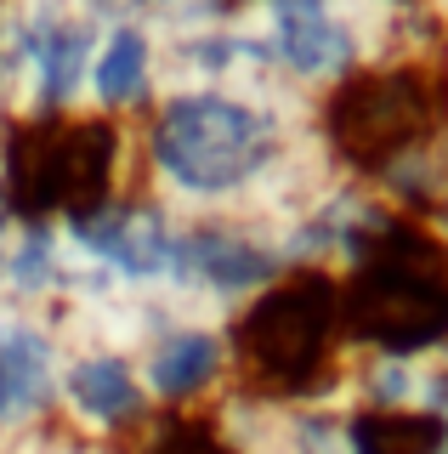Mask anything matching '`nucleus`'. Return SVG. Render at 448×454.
<instances>
[{"mask_svg":"<svg viewBox=\"0 0 448 454\" xmlns=\"http://www.w3.org/2000/svg\"><path fill=\"white\" fill-rule=\"evenodd\" d=\"M284 91L296 85L273 80L261 91H228V85L176 91L148 137L153 170L188 199H233L267 188V176L296 142Z\"/></svg>","mask_w":448,"mask_h":454,"instance_id":"nucleus-1","label":"nucleus"},{"mask_svg":"<svg viewBox=\"0 0 448 454\" xmlns=\"http://www.w3.org/2000/svg\"><path fill=\"white\" fill-rule=\"evenodd\" d=\"M443 131H448V91H443V74L426 63L363 68L346 85H335L324 108L329 153L363 170H381L391 153L431 142Z\"/></svg>","mask_w":448,"mask_h":454,"instance_id":"nucleus-2","label":"nucleus"},{"mask_svg":"<svg viewBox=\"0 0 448 454\" xmlns=\"http://www.w3.org/2000/svg\"><path fill=\"white\" fill-rule=\"evenodd\" d=\"M335 324H341V290L324 273H296L278 278L267 295H256L239 324L244 358L278 387L313 380L329 358Z\"/></svg>","mask_w":448,"mask_h":454,"instance_id":"nucleus-3","label":"nucleus"},{"mask_svg":"<svg viewBox=\"0 0 448 454\" xmlns=\"http://www.w3.org/2000/svg\"><path fill=\"white\" fill-rule=\"evenodd\" d=\"M284 255H278V239H261L250 227L233 222H205L176 233L171 245V273L182 290L216 295V301H256L267 295L278 278H284Z\"/></svg>","mask_w":448,"mask_h":454,"instance_id":"nucleus-4","label":"nucleus"},{"mask_svg":"<svg viewBox=\"0 0 448 454\" xmlns=\"http://www.w3.org/2000/svg\"><path fill=\"white\" fill-rule=\"evenodd\" d=\"M51 380H58V347L46 330L23 318L0 324V426L29 420L35 409H46Z\"/></svg>","mask_w":448,"mask_h":454,"instance_id":"nucleus-5","label":"nucleus"},{"mask_svg":"<svg viewBox=\"0 0 448 454\" xmlns=\"http://www.w3.org/2000/svg\"><path fill=\"white\" fill-rule=\"evenodd\" d=\"M221 358H228V347H221L216 330H205V324H176V330L148 352V387L159 397H193L221 375Z\"/></svg>","mask_w":448,"mask_h":454,"instance_id":"nucleus-6","label":"nucleus"},{"mask_svg":"<svg viewBox=\"0 0 448 454\" xmlns=\"http://www.w3.org/2000/svg\"><path fill=\"white\" fill-rule=\"evenodd\" d=\"M148 68H153V40L136 23H120V28H108V40L91 51L86 85L103 108H125L148 91Z\"/></svg>","mask_w":448,"mask_h":454,"instance_id":"nucleus-7","label":"nucleus"},{"mask_svg":"<svg viewBox=\"0 0 448 454\" xmlns=\"http://www.w3.org/2000/svg\"><path fill=\"white\" fill-rule=\"evenodd\" d=\"M63 392L74 397V409L91 415L97 426H114V420H125V415L143 409V387H136V375L114 358V352H91V358H80L74 369H68Z\"/></svg>","mask_w":448,"mask_h":454,"instance_id":"nucleus-8","label":"nucleus"},{"mask_svg":"<svg viewBox=\"0 0 448 454\" xmlns=\"http://www.w3.org/2000/svg\"><path fill=\"white\" fill-rule=\"evenodd\" d=\"M346 437H352V454H437L443 443V420L420 415V409H403V415H369L346 420Z\"/></svg>","mask_w":448,"mask_h":454,"instance_id":"nucleus-9","label":"nucleus"},{"mask_svg":"<svg viewBox=\"0 0 448 454\" xmlns=\"http://www.w3.org/2000/svg\"><path fill=\"white\" fill-rule=\"evenodd\" d=\"M0 278L23 295L51 290V284H58V239H51V227H29V233L6 250V273Z\"/></svg>","mask_w":448,"mask_h":454,"instance_id":"nucleus-10","label":"nucleus"},{"mask_svg":"<svg viewBox=\"0 0 448 454\" xmlns=\"http://www.w3.org/2000/svg\"><path fill=\"white\" fill-rule=\"evenodd\" d=\"M426 6H431V12H437V18L448 23V0H426Z\"/></svg>","mask_w":448,"mask_h":454,"instance_id":"nucleus-11","label":"nucleus"},{"mask_svg":"<svg viewBox=\"0 0 448 454\" xmlns=\"http://www.w3.org/2000/svg\"><path fill=\"white\" fill-rule=\"evenodd\" d=\"M0 273H6V250H0Z\"/></svg>","mask_w":448,"mask_h":454,"instance_id":"nucleus-12","label":"nucleus"}]
</instances>
